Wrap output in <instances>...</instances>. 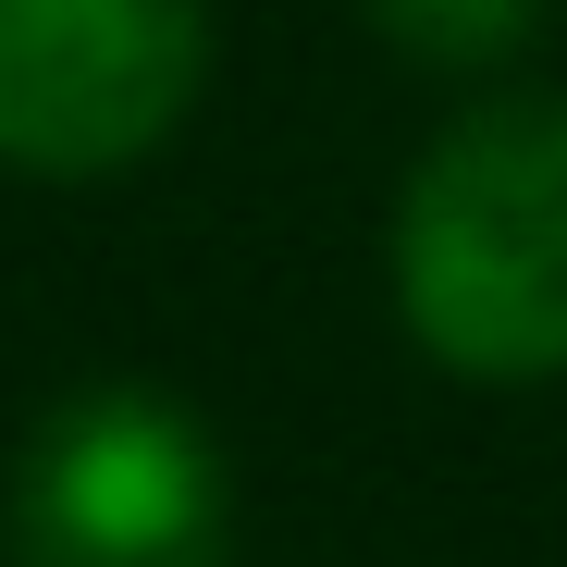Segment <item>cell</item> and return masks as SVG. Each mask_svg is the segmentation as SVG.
I'll return each instance as SVG.
<instances>
[{"instance_id": "cell-1", "label": "cell", "mask_w": 567, "mask_h": 567, "mask_svg": "<svg viewBox=\"0 0 567 567\" xmlns=\"http://www.w3.org/2000/svg\"><path fill=\"white\" fill-rule=\"evenodd\" d=\"M395 309L456 383L567 370V100H482L395 198Z\"/></svg>"}, {"instance_id": "cell-2", "label": "cell", "mask_w": 567, "mask_h": 567, "mask_svg": "<svg viewBox=\"0 0 567 567\" xmlns=\"http://www.w3.org/2000/svg\"><path fill=\"white\" fill-rule=\"evenodd\" d=\"M0 530L13 567H235V482L198 408L86 383L25 432Z\"/></svg>"}, {"instance_id": "cell-3", "label": "cell", "mask_w": 567, "mask_h": 567, "mask_svg": "<svg viewBox=\"0 0 567 567\" xmlns=\"http://www.w3.org/2000/svg\"><path fill=\"white\" fill-rule=\"evenodd\" d=\"M210 74V0H0V161L86 185L148 161Z\"/></svg>"}, {"instance_id": "cell-4", "label": "cell", "mask_w": 567, "mask_h": 567, "mask_svg": "<svg viewBox=\"0 0 567 567\" xmlns=\"http://www.w3.org/2000/svg\"><path fill=\"white\" fill-rule=\"evenodd\" d=\"M370 25H383L408 62H444V74H482L506 62L530 25H543V0H358Z\"/></svg>"}]
</instances>
